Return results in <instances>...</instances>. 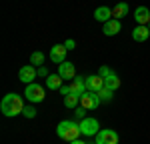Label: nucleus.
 Segmentation results:
<instances>
[{"label":"nucleus","instance_id":"obj_25","mask_svg":"<svg viewBox=\"0 0 150 144\" xmlns=\"http://www.w3.org/2000/svg\"><path fill=\"white\" fill-rule=\"evenodd\" d=\"M38 76H42V78H48V76H50L46 66H40V68H38Z\"/></svg>","mask_w":150,"mask_h":144},{"label":"nucleus","instance_id":"obj_6","mask_svg":"<svg viewBox=\"0 0 150 144\" xmlns=\"http://www.w3.org/2000/svg\"><path fill=\"white\" fill-rule=\"evenodd\" d=\"M94 142L96 144H118V134L116 130H100L94 136Z\"/></svg>","mask_w":150,"mask_h":144},{"label":"nucleus","instance_id":"obj_1","mask_svg":"<svg viewBox=\"0 0 150 144\" xmlns=\"http://www.w3.org/2000/svg\"><path fill=\"white\" fill-rule=\"evenodd\" d=\"M24 106H26V104L22 102V96L14 94V92L6 94L4 98H2V102H0V110H2V114L8 116V118H14V116L22 114Z\"/></svg>","mask_w":150,"mask_h":144},{"label":"nucleus","instance_id":"obj_9","mask_svg":"<svg viewBox=\"0 0 150 144\" xmlns=\"http://www.w3.org/2000/svg\"><path fill=\"white\" fill-rule=\"evenodd\" d=\"M58 74L62 76V80H74V78H76V70H74V64L64 60L62 64H58Z\"/></svg>","mask_w":150,"mask_h":144},{"label":"nucleus","instance_id":"obj_28","mask_svg":"<svg viewBox=\"0 0 150 144\" xmlns=\"http://www.w3.org/2000/svg\"><path fill=\"white\" fill-rule=\"evenodd\" d=\"M70 144H88V142H84V140H72Z\"/></svg>","mask_w":150,"mask_h":144},{"label":"nucleus","instance_id":"obj_29","mask_svg":"<svg viewBox=\"0 0 150 144\" xmlns=\"http://www.w3.org/2000/svg\"><path fill=\"white\" fill-rule=\"evenodd\" d=\"M148 30H150V22H148Z\"/></svg>","mask_w":150,"mask_h":144},{"label":"nucleus","instance_id":"obj_18","mask_svg":"<svg viewBox=\"0 0 150 144\" xmlns=\"http://www.w3.org/2000/svg\"><path fill=\"white\" fill-rule=\"evenodd\" d=\"M64 104H66L68 108H78V104H80V94L70 92L68 96H64Z\"/></svg>","mask_w":150,"mask_h":144},{"label":"nucleus","instance_id":"obj_17","mask_svg":"<svg viewBox=\"0 0 150 144\" xmlns=\"http://www.w3.org/2000/svg\"><path fill=\"white\" fill-rule=\"evenodd\" d=\"M128 14V4L126 2H118L114 8H112V18H116V20H120L122 16H126Z\"/></svg>","mask_w":150,"mask_h":144},{"label":"nucleus","instance_id":"obj_11","mask_svg":"<svg viewBox=\"0 0 150 144\" xmlns=\"http://www.w3.org/2000/svg\"><path fill=\"white\" fill-rule=\"evenodd\" d=\"M110 18H112V8H108V6H98V8L94 10V20H96V22L106 24Z\"/></svg>","mask_w":150,"mask_h":144},{"label":"nucleus","instance_id":"obj_14","mask_svg":"<svg viewBox=\"0 0 150 144\" xmlns=\"http://www.w3.org/2000/svg\"><path fill=\"white\" fill-rule=\"evenodd\" d=\"M134 20L138 24H146L150 22V8H146V6H138L136 10H134Z\"/></svg>","mask_w":150,"mask_h":144},{"label":"nucleus","instance_id":"obj_23","mask_svg":"<svg viewBox=\"0 0 150 144\" xmlns=\"http://www.w3.org/2000/svg\"><path fill=\"white\" fill-rule=\"evenodd\" d=\"M98 74L102 76V78H108V76H112V74H116L112 68H108V66H100V70H98Z\"/></svg>","mask_w":150,"mask_h":144},{"label":"nucleus","instance_id":"obj_26","mask_svg":"<svg viewBox=\"0 0 150 144\" xmlns=\"http://www.w3.org/2000/svg\"><path fill=\"white\" fill-rule=\"evenodd\" d=\"M64 46L68 48V50H74V48H76V40H72V38H68V40L64 42Z\"/></svg>","mask_w":150,"mask_h":144},{"label":"nucleus","instance_id":"obj_4","mask_svg":"<svg viewBox=\"0 0 150 144\" xmlns=\"http://www.w3.org/2000/svg\"><path fill=\"white\" fill-rule=\"evenodd\" d=\"M100 96L98 92H90V90H86L84 94H80V106L86 108V110H94V108L100 106Z\"/></svg>","mask_w":150,"mask_h":144},{"label":"nucleus","instance_id":"obj_16","mask_svg":"<svg viewBox=\"0 0 150 144\" xmlns=\"http://www.w3.org/2000/svg\"><path fill=\"white\" fill-rule=\"evenodd\" d=\"M60 86H62V76L60 74H50L46 78V88H50V90H60Z\"/></svg>","mask_w":150,"mask_h":144},{"label":"nucleus","instance_id":"obj_8","mask_svg":"<svg viewBox=\"0 0 150 144\" xmlns=\"http://www.w3.org/2000/svg\"><path fill=\"white\" fill-rule=\"evenodd\" d=\"M36 76H38V70H34V66H32V64H28V66H22V68L18 70V78H20V82H24V84L34 82Z\"/></svg>","mask_w":150,"mask_h":144},{"label":"nucleus","instance_id":"obj_5","mask_svg":"<svg viewBox=\"0 0 150 144\" xmlns=\"http://www.w3.org/2000/svg\"><path fill=\"white\" fill-rule=\"evenodd\" d=\"M80 132L84 136H96L100 132V124L96 118H84L80 120Z\"/></svg>","mask_w":150,"mask_h":144},{"label":"nucleus","instance_id":"obj_13","mask_svg":"<svg viewBox=\"0 0 150 144\" xmlns=\"http://www.w3.org/2000/svg\"><path fill=\"white\" fill-rule=\"evenodd\" d=\"M148 36H150V30H148V26H144V24H138V26L132 30V38H134L136 42H146Z\"/></svg>","mask_w":150,"mask_h":144},{"label":"nucleus","instance_id":"obj_15","mask_svg":"<svg viewBox=\"0 0 150 144\" xmlns=\"http://www.w3.org/2000/svg\"><path fill=\"white\" fill-rule=\"evenodd\" d=\"M70 88H72V92H76V94H84L88 88H86V78H82V76H76L72 84H70Z\"/></svg>","mask_w":150,"mask_h":144},{"label":"nucleus","instance_id":"obj_7","mask_svg":"<svg viewBox=\"0 0 150 144\" xmlns=\"http://www.w3.org/2000/svg\"><path fill=\"white\" fill-rule=\"evenodd\" d=\"M66 52H68V48L64 46V44H54V46L50 48V60L52 62H56V64H62L64 58H66Z\"/></svg>","mask_w":150,"mask_h":144},{"label":"nucleus","instance_id":"obj_10","mask_svg":"<svg viewBox=\"0 0 150 144\" xmlns=\"http://www.w3.org/2000/svg\"><path fill=\"white\" fill-rule=\"evenodd\" d=\"M86 88L90 90V92H98V90H102L104 88V78L100 74H90V76H86Z\"/></svg>","mask_w":150,"mask_h":144},{"label":"nucleus","instance_id":"obj_21","mask_svg":"<svg viewBox=\"0 0 150 144\" xmlns=\"http://www.w3.org/2000/svg\"><path fill=\"white\" fill-rule=\"evenodd\" d=\"M98 96H100V100H102V102H108V100H112L114 90H110V88H102V90H98Z\"/></svg>","mask_w":150,"mask_h":144},{"label":"nucleus","instance_id":"obj_2","mask_svg":"<svg viewBox=\"0 0 150 144\" xmlns=\"http://www.w3.org/2000/svg\"><path fill=\"white\" fill-rule=\"evenodd\" d=\"M56 134L62 138V140H78V136H80V124H76V122H72V120H62L60 124L56 126Z\"/></svg>","mask_w":150,"mask_h":144},{"label":"nucleus","instance_id":"obj_12","mask_svg":"<svg viewBox=\"0 0 150 144\" xmlns=\"http://www.w3.org/2000/svg\"><path fill=\"white\" fill-rule=\"evenodd\" d=\"M120 28H122V24H120V20H116V18H110L108 22L102 26V32L106 36H114L120 32Z\"/></svg>","mask_w":150,"mask_h":144},{"label":"nucleus","instance_id":"obj_24","mask_svg":"<svg viewBox=\"0 0 150 144\" xmlns=\"http://www.w3.org/2000/svg\"><path fill=\"white\" fill-rule=\"evenodd\" d=\"M74 110H76V118H80V120H84V118H86V108L78 106V108H74Z\"/></svg>","mask_w":150,"mask_h":144},{"label":"nucleus","instance_id":"obj_19","mask_svg":"<svg viewBox=\"0 0 150 144\" xmlns=\"http://www.w3.org/2000/svg\"><path fill=\"white\" fill-rule=\"evenodd\" d=\"M104 88H110V90H118L120 88V78L112 74V76H108V78H104Z\"/></svg>","mask_w":150,"mask_h":144},{"label":"nucleus","instance_id":"obj_30","mask_svg":"<svg viewBox=\"0 0 150 144\" xmlns=\"http://www.w3.org/2000/svg\"><path fill=\"white\" fill-rule=\"evenodd\" d=\"M88 144H96V142H88Z\"/></svg>","mask_w":150,"mask_h":144},{"label":"nucleus","instance_id":"obj_20","mask_svg":"<svg viewBox=\"0 0 150 144\" xmlns=\"http://www.w3.org/2000/svg\"><path fill=\"white\" fill-rule=\"evenodd\" d=\"M30 64H32V66H42V64H44V54L38 52V50L32 52V56H30Z\"/></svg>","mask_w":150,"mask_h":144},{"label":"nucleus","instance_id":"obj_3","mask_svg":"<svg viewBox=\"0 0 150 144\" xmlns=\"http://www.w3.org/2000/svg\"><path fill=\"white\" fill-rule=\"evenodd\" d=\"M24 96H26L30 102L38 104V102H44V96H46V92H44V86L30 82V84H26V88H24Z\"/></svg>","mask_w":150,"mask_h":144},{"label":"nucleus","instance_id":"obj_22","mask_svg":"<svg viewBox=\"0 0 150 144\" xmlns=\"http://www.w3.org/2000/svg\"><path fill=\"white\" fill-rule=\"evenodd\" d=\"M22 114H24V118H34L36 116V108L34 106H24Z\"/></svg>","mask_w":150,"mask_h":144},{"label":"nucleus","instance_id":"obj_27","mask_svg":"<svg viewBox=\"0 0 150 144\" xmlns=\"http://www.w3.org/2000/svg\"><path fill=\"white\" fill-rule=\"evenodd\" d=\"M70 92H72V88H70V86H64V84L60 86V94H62V96H68Z\"/></svg>","mask_w":150,"mask_h":144}]
</instances>
